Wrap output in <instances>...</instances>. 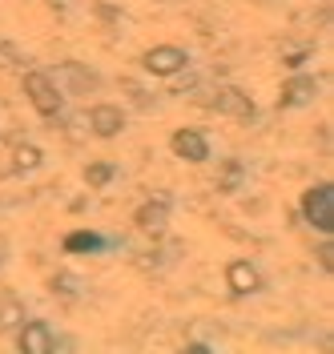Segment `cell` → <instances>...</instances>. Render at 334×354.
I'll use <instances>...</instances> for the list:
<instances>
[{
	"instance_id": "6da1fadb",
	"label": "cell",
	"mask_w": 334,
	"mask_h": 354,
	"mask_svg": "<svg viewBox=\"0 0 334 354\" xmlns=\"http://www.w3.org/2000/svg\"><path fill=\"white\" fill-rule=\"evenodd\" d=\"M302 218L310 221L318 234H334V189L322 181L310 194H302Z\"/></svg>"
},
{
	"instance_id": "7a4b0ae2",
	"label": "cell",
	"mask_w": 334,
	"mask_h": 354,
	"mask_svg": "<svg viewBox=\"0 0 334 354\" xmlns=\"http://www.w3.org/2000/svg\"><path fill=\"white\" fill-rule=\"evenodd\" d=\"M24 93H28L33 109L41 113V117H57L61 105H65V97L57 93V85L48 81L45 73H28V77H24Z\"/></svg>"
},
{
	"instance_id": "3957f363",
	"label": "cell",
	"mask_w": 334,
	"mask_h": 354,
	"mask_svg": "<svg viewBox=\"0 0 334 354\" xmlns=\"http://www.w3.org/2000/svg\"><path fill=\"white\" fill-rule=\"evenodd\" d=\"M141 65L149 68V73H157V77H174V73H181V68L189 65V57L178 44H157V48H149L141 57Z\"/></svg>"
},
{
	"instance_id": "277c9868",
	"label": "cell",
	"mask_w": 334,
	"mask_h": 354,
	"mask_svg": "<svg viewBox=\"0 0 334 354\" xmlns=\"http://www.w3.org/2000/svg\"><path fill=\"white\" fill-rule=\"evenodd\" d=\"M214 109L225 113V117H238V121H250V117H254V101L245 97L242 88L225 85V88H218V97H214Z\"/></svg>"
},
{
	"instance_id": "5b68a950",
	"label": "cell",
	"mask_w": 334,
	"mask_h": 354,
	"mask_svg": "<svg viewBox=\"0 0 334 354\" xmlns=\"http://www.w3.org/2000/svg\"><path fill=\"white\" fill-rule=\"evenodd\" d=\"M174 153L181 161H205L210 157V141L201 129H178L174 133Z\"/></svg>"
},
{
	"instance_id": "8992f818",
	"label": "cell",
	"mask_w": 334,
	"mask_h": 354,
	"mask_svg": "<svg viewBox=\"0 0 334 354\" xmlns=\"http://www.w3.org/2000/svg\"><path fill=\"white\" fill-rule=\"evenodd\" d=\"M225 282H230L234 294H258L262 290V274L250 262H230L225 266Z\"/></svg>"
},
{
	"instance_id": "52a82bcc",
	"label": "cell",
	"mask_w": 334,
	"mask_h": 354,
	"mask_svg": "<svg viewBox=\"0 0 334 354\" xmlns=\"http://www.w3.org/2000/svg\"><path fill=\"white\" fill-rule=\"evenodd\" d=\"M314 93H318V81L314 77H290L282 85V109H298V105H310Z\"/></svg>"
},
{
	"instance_id": "ba28073f",
	"label": "cell",
	"mask_w": 334,
	"mask_h": 354,
	"mask_svg": "<svg viewBox=\"0 0 334 354\" xmlns=\"http://www.w3.org/2000/svg\"><path fill=\"white\" fill-rule=\"evenodd\" d=\"M89 125L97 137H117V133L125 129V113L117 109V105H97L89 113Z\"/></svg>"
},
{
	"instance_id": "9c48e42d",
	"label": "cell",
	"mask_w": 334,
	"mask_h": 354,
	"mask_svg": "<svg viewBox=\"0 0 334 354\" xmlns=\"http://www.w3.org/2000/svg\"><path fill=\"white\" fill-rule=\"evenodd\" d=\"M17 346H21V354H48L53 351V334H48L45 322H24Z\"/></svg>"
},
{
	"instance_id": "30bf717a",
	"label": "cell",
	"mask_w": 334,
	"mask_h": 354,
	"mask_svg": "<svg viewBox=\"0 0 334 354\" xmlns=\"http://www.w3.org/2000/svg\"><path fill=\"white\" fill-rule=\"evenodd\" d=\"M165 221H169V198H154L137 209V225H141L145 234H161Z\"/></svg>"
},
{
	"instance_id": "8fae6325",
	"label": "cell",
	"mask_w": 334,
	"mask_h": 354,
	"mask_svg": "<svg viewBox=\"0 0 334 354\" xmlns=\"http://www.w3.org/2000/svg\"><path fill=\"white\" fill-rule=\"evenodd\" d=\"M65 250L68 254H97V250H105V238L101 234H89V230H77V234L65 238Z\"/></svg>"
},
{
	"instance_id": "7c38bea8",
	"label": "cell",
	"mask_w": 334,
	"mask_h": 354,
	"mask_svg": "<svg viewBox=\"0 0 334 354\" xmlns=\"http://www.w3.org/2000/svg\"><path fill=\"white\" fill-rule=\"evenodd\" d=\"M12 165H17V174H33L41 165V149L37 145H17L12 149Z\"/></svg>"
},
{
	"instance_id": "4fadbf2b",
	"label": "cell",
	"mask_w": 334,
	"mask_h": 354,
	"mask_svg": "<svg viewBox=\"0 0 334 354\" xmlns=\"http://www.w3.org/2000/svg\"><path fill=\"white\" fill-rule=\"evenodd\" d=\"M85 181H89L93 189L109 185V181H113V165H105V161H97V165H89V169H85Z\"/></svg>"
},
{
	"instance_id": "5bb4252c",
	"label": "cell",
	"mask_w": 334,
	"mask_h": 354,
	"mask_svg": "<svg viewBox=\"0 0 334 354\" xmlns=\"http://www.w3.org/2000/svg\"><path fill=\"white\" fill-rule=\"evenodd\" d=\"M238 181H242V165H238V161H230V165L222 169V189H234Z\"/></svg>"
},
{
	"instance_id": "9a60e30c",
	"label": "cell",
	"mask_w": 334,
	"mask_h": 354,
	"mask_svg": "<svg viewBox=\"0 0 334 354\" xmlns=\"http://www.w3.org/2000/svg\"><path fill=\"white\" fill-rule=\"evenodd\" d=\"M4 254H8V242H4V238H0V262H4Z\"/></svg>"
}]
</instances>
